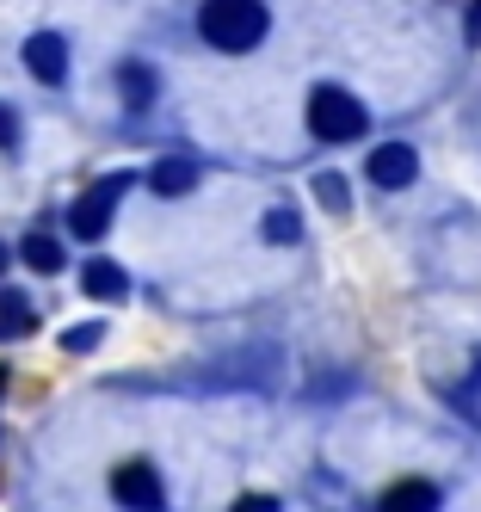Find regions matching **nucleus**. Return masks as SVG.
Masks as SVG:
<instances>
[{
  "label": "nucleus",
  "instance_id": "1",
  "mask_svg": "<svg viewBox=\"0 0 481 512\" xmlns=\"http://www.w3.org/2000/svg\"><path fill=\"white\" fill-rule=\"evenodd\" d=\"M266 25H272L266 0H204V7H198V31H204V44L229 50V56L253 50L259 38H266Z\"/></svg>",
  "mask_w": 481,
  "mask_h": 512
},
{
  "label": "nucleus",
  "instance_id": "2",
  "mask_svg": "<svg viewBox=\"0 0 481 512\" xmlns=\"http://www.w3.org/2000/svg\"><path fill=\"white\" fill-rule=\"evenodd\" d=\"M364 124H370V112H364L358 93H346V87H315L309 93V130L321 142H358Z\"/></svg>",
  "mask_w": 481,
  "mask_h": 512
},
{
  "label": "nucleus",
  "instance_id": "3",
  "mask_svg": "<svg viewBox=\"0 0 481 512\" xmlns=\"http://www.w3.org/2000/svg\"><path fill=\"white\" fill-rule=\"evenodd\" d=\"M130 186V173H111V179H99V186L68 210V229H74V241H99L105 229H111V204H118V192Z\"/></svg>",
  "mask_w": 481,
  "mask_h": 512
},
{
  "label": "nucleus",
  "instance_id": "4",
  "mask_svg": "<svg viewBox=\"0 0 481 512\" xmlns=\"http://www.w3.org/2000/svg\"><path fill=\"white\" fill-rule=\"evenodd\" d=\"M364 173H370V186L401 192V186H414V179H420V149H414V142H377L370 161H364Z\"/></svg>",
  "mask_w": 481,
  "mask_h": 512
},
{
  "label": "nucleus",
  "instance_id": "5",
  "mask_svg": "<svg viewBox=\"0 0 481 512\" xmlns=\"http://www.w3.org/2000/svg\"><path fill=\"white\" fill-rule=\"evenodd\" d=\"M111 500H118L124 512H161L167 494H161V475L148 463H124L118 475H111Z\"/></svg>",
  "mask_w": 481,
  "mask_h": 512
},
{
  "label": "nucleus",
  "instance_id": "6",
  "mask_svg": "<svg viewBox=\"0 0 481 512\" xmlns=\"http://www.w3.org/2000/svg\"><path fill=\"white\" fill-rule=\"evenodd\" d=\"M25 68L44 87H62L68 81V44L56 38V31H37V38H25Z\"/></svg>",
  "mask_w": 481,
  "mask_h": 512
},
{
  "label": "nucleus",
  "instance_id": "7",
  "mask_svg": "<svg viewBox=\"0 0 481 512\" xmlns=\"http://www.w3.org/2000/svg\"><path fill=\"white\" fill-rule=\"evenodd\" d=\"M377 512H438V482H426V475H407V482L383 488Z\"/></svg>",
  "mask_w": 481,
  "mask_h": 512
},
{
  "label": "nucleus",
  "instance_id": "8",
  "mask_svg": "<svg viewBox=\"0 0 481 512\" xmlns=\"http://www.w3.org/2000/svg\"><path fill=\"white\" fill-rule=\"evenodd\" d=\"M148 186H155L161 198H185L198 186V167L192 161H155V173H148Z\"/></svg>",
  "mask_w": 481,
  "mask_h": 512
},
{
  "label": "nucleus",
  "instance_id": "9",
  "mask_svg": "<svg viewBox=\"0 0 481 512\" xmlns=\"http://www.w3.org/2000/svg\"><path fill=\"white\" fill-rule=\"evenodd\" d=\"M81 290H87V297H124V290H130V278H124V266L93 260V266L81 272Z\"/></svg>",
  "mask_w": 481,
  "mask_h": 512
},
{
  "label": "nucleus",
  "instance_id": "10",
  "mask_svg": "<svg viewBox=\"0 0 481 512\" xmlns=\"http://www.w3.org/2000/svg\"><path fill=\"white\" fill-rule=\"evenodd\" d=\"M19 334H31V303L19 290H0V340H19Z\"/></svg>",
  "mask_w": 481,
  "mask_h": 512
},
{
  "label": "nucleus",
  "instance_id": "11",
  "mask_svg": "<svg viewBox=\"0 0 481 512\" xmlns=\"http://www.w3.org/2000/svg\"><path fill=\"white\" fill-rule=\"evenodd\" d=\"M25 266L31 272H62V241L56 235H25Z\"/></svg>",
  "mask_w": 481,
  "mask_h": 512
},
{
  "label": "nucleus",
  "instance_id": "12",
  "mask_svg": "<svg viewBox=\"0 0 481 512\" xmlns=\"http://www.w3.org/2000/svg\"><path fill=\"white\" fill-rule=\"evenodd\" d=\"M124 99L130 105H148V99H155V68H142V62H124Z\"/></svg>",
  "mask_w": 481,
  "mask_h": 512
},
{
  "label": "nucleus",
  "instance_id": "13",
  "mask_svg": "<svg viewBox=\"0 0 481 512\" xmlns=\"http://www.w3.org/2000/svg\"><path fill=\"white\" fill-rule=\"evenodd\" d=\"M259 229H266V241H278V247H296V241H303L296 210H266V223H259Z\"/></svg>",
  "mask_w": 481,
  "mask_h": 512
},
{
  "label": "nucleus",
  "instance_id": "14",
  "mask_svg": "<svg viewBox=\"0 0 481 512\" xmlns=\"http://www.w3.org/2000/svg\"><path fill=\"white\" fill-rule=\"evenodd\" d=\"M99 334H105L99 321H81V327H68V340H62V346H68V352H93V346H99Z\"/></svg>",
  "mask_w": 481,
  "mask_h": 512
},
{
  "label": "nucleus",
  "instance_id": "15",
  "mask_svg": "<svg viewBox=\"0 0 481 512\" xmlns=\"http://www.w3.org/2000/svg\"><path fill=\"white\" fill-rule=\"evenodd\" d=\"M315 192L327 198V210H346V179H340V173H321V179H315Z\"/></svg>",
  "mask_w": 481,
  "mask_h": 512
},
{
  "label": "nucleus",
  "instance_id": "16",
  "mask_svg": "<svg viewBox=\"0 0 481 512\" xmlns=\"http://www.w3.org/2000/svg\"><path fill=\"white\" fill-rule=\"evenodd\" d=\"M19 142V118H13V105H0V149H13Z\"/></svg>",
  "mask_w": 481,
  "mask_h": 512
},
{
  "label": "nucleus",
  "instance_id": "17",
  "mask_svg": "<svg viewBox=\"0 0 481 512\" xmlns=\"http://www.w3.org/2000/svg\"><path fill=\"white\" fill-rule=\"evenodd\" d=\"M235 512H278V500H272V494H241Z\"/></svg>",
  "mask_w": 481,
  "mask_h": 512
},
{
  "label": "nucleus",
  "instance_id": "18",
  "mask_svg": "<svg viewBox=\"0 0 481 512\" xmlns=\"http://www.w3.org/2000/svg\"><path fill=\"white\" fill-rule=\"evenodd\" d=\"M469 44H481V0L469 7Z\"/></svg>",
  "mask_w": 481,
  "mask_h": 512
},
{
  "label": "nucleus",
  "instance_id": "19",
  "mask_svg": "<svg viewBox=\"0 0 481 512\" xmlns=\"http://www.w3.org/2000/svg\"><path fill=\"white\" fill-rule=\"evenodd\" d=\"M0 272H7V253H0Z\"/></svg>",
  "mask_w": 481,
  "mask_h": 512
}]
</instances>
